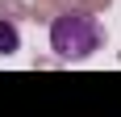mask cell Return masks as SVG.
I'll return each instance as SVG.
<instances>
[{
	"label": "cell",
	"instance_id": "1",
	"mask_svg": "<svg viewBox=\"0 0 121 117\" xmlns=\"http://www.w3.org/2000/svg\"><path fill=\"white\" fill-rule=\"evenodd\" d=\"M100 42H104V29L92 13L84 9H67L50 21V50L63 58V63H79V58L96 54Z\"/></svg>",
	"mask_w": 121,
	"mask_h": 117
},
{
	"label": "cell",
	"instance_id": "2",
	"mask_svg": "<svg viewBox=\"0 0 121 117\" xmlns=\"http://www.w3.org/2000/svg\"><path fill=\"white\" fill-rule=\"evenodd\" d=\"M21 50V34L13 21H0V54H17Z\"/></svg>",
	"mask_w": 121,
	"mask_h": 117
}]
</instances>
